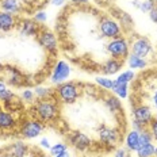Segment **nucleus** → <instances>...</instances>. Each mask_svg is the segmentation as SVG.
<instances>
[{"label":"nucleus","instance_id":"nucleus-36","mask_svg":"<svg viewBox=\"0 0 157 157\" xmlns=\"http://www.w3.org/2000/svg\"><path fill=\"white\" fill-rule=\"evenodd\" d=\"M149 19H150V22H152V23L157 25V4H156L152 10H150V12H149Z\"/></svg>","mask_w":157,"mask_h":157},{"label":"nucleus","instance_id":"nucleus-24","mask_svg":"<svg viewBox=\"0 0 157 157\" xmlns=\"http://www.w3.org/2000/svg\"><path fill=\"white\" fill-rule=\"evenodd\" d=\"M34 94L38 99H50L53 98L54 95V91L49 87H42V86H38L34 88Z\"/></svg>","mask_w":157,"mask_h":157},{"label":"nucleus","instance_id":"nucleus-16","mask_svg":"<svg viewBox=\"0 0 157 157\" xmlns=\"http://www.w3.org/2000/svg\"><path fill=\"white\" fill-rule=\"evenodd\" d=\"M16 126L15 118L7 111L0 110V130H12Z\"/></svg>","mask_w":157,"mask_h":157},{"label":"nucleus","instance_id":"nucleus-38","mask_svg":"<svg viewBox=\"0 0 157 157\" xmlns=\"http://www.w3.org/2000/svg\"><path fill=\"white\" fill-rule=\"evenodd\" d=\"M39 146H41L42 149H45V150H49L50 149V141H49V138H46V137H44V138L39 141Z\"/></svg>","mask_w":157,"mask_h":157},{"label":"nucleus","instance_id":"nucleus-5","mask_svg":"<svg viewBox=\"0 0 157 157\" xmlns=\"http://www.w3.org/2000/svg\"><path fill=\"white\" fill-rule=\"evenodd\" d=\"M99 31L102 34V37L109 38V39H114L118 37H122V29L121 25L118 23L115 19L113 18H103L100 19L99 23Z\"/></svg>","mask_w":157,"mask_h":157},{"label":"nucleus","instance_id":"nucleus-42","mask_svg":"<svg viewBox=\"0 0 157 157\" xmlns=\"http://www.w3.org/2000/svg\"><path fill=\"white\" fill-rule=\"evenodd\" d=\"M56 157H71V152H69V150H65L64 153H61V155H58Z\"/></svg>","mask_w":157,"mask_h":157},{"label":"nucleus","instance_id":"nucleus-1","mask_svg":"<svg viewBox=\"0 0 157 157\" xmlns=\"http://www.w3.org/2000/svg\"><path fill=\"white\" fill-rule=\"evenodd\" d=\"M35 113L41 122H52L57 119L60 114V107L53 99H39L35 103Z\"/></svg>","mask_w":157,"mask_h":157},{"label":"nucleus","instance_id":"nucleus-44","mask_svg":"<svg viewBox=\"0 0 157 157\" xmlns=\"http://www.w3.org/2000/svg\"><path fill=\"white\" fill-rule=\"evenodd\" d=\"M155 156L157 157V148H156V150H155Z\"/></svg>","mask_w":157,"mask_h":157},{"label":"nucleus","instance_id":"nucleus-8","mask_svg":"<svg viewBox=\"0 0 157 157\" xmlns=\"http://www.w3.org/2000/svg\"><path fill=\"white\" fill-rule=\"evenodd\" d=\"M37 38H38V44L44 49H46L48 52H50V53H56L57 52L58 41L54 33H52L49 30H41L38 33Z\"/></svg>","mask_w":157,"mask_h":157},{"label":"nucleus","instance_id":"nucleus-18","mask_svg":"<svg viewBox=\"0 0 157 157\" xmlns=\"http://www.w3.org/2000/svg\"><path fill=\"white\" fill-rule=\"evenodd\" d=\"M29 152V148L25 142L22 141H16L10 146V155L12 157H25Z\"/></svg>","mask_w":157,"mask_h":157},{"label":"nucleus","instance_id":"nucleus-14","mask_svg":"<svg viewBox=\"0 0 157 157\" xmlns=\"http://www.w3.org/2000/svg\"><path fill=\"white\" fill-rule=\"evenodd\" d=\"M15 25H16V19L14 15L4 11H0V31L7 33L12 30L15 27Z\"/></svg>","mask_w":157,"mask_h":157},{"label":"nucleus","instance_id":"nucleus-29","mask_svg":"<svg viewBox=\"0 0 157 157\" xmlns=\"http://www.w3.org/2000/svg\"><path fill=\"white\" fill-rule=\"evenodd\" d=\"M148 106L152 110H155L153 113L157 114V86H155L152 90H150V94H149V104H148Z\"/></svg>","mask_w":157,"mask_h":157},{"label":"nucleus","instance_id":"nucleus-7","mask_svg":"<svg viewBox=\"0 0 157 157\" xmlns=\"http://www.w3.org/2000/svg\"><path fill=\"white\" fill-rule=\"evenodd\" d=\"M153 52V46L150 41L145 37H138L136 38L130 45V54H134L137 57L146 58L148 56Z\"/></svg>","mask_w":157,"mask_h":157},{"label":"nucleus","instance_id":"nucleus-13","mask_svg":"<svg viewBox=\"0 0 157 157\" xmlns=\"http://www.w3.org/2000/svg\"><path fill=\"white\" fill-rule=\"evenodd\" d=\"M125 146L129 152H137V149L141 146L140 144V132L137 130H130L125 137Z\"/></svg>","mask_w":157,"mask_h":157},{"label":"nucleus","instance_id":"nucleus-28","mask_svg":"<svg viewBox=\"0 0 157 157\" xmlns=\"http://www.w3.org/2000/svg\"><path fill=\"white\" fill-rule=\"evenodd\" d=\"M95 81H96L98 86H100L102 88H104V90H107V91H111V90H113V87H114V80L107 78L104 76L96 77V80H95Z\"/></svg>","mask_w":157,"mask_h":157},{"label":"nucleus","instance_id":"nucleus-17","mask_svg":"<svg viewBox=\"0 0 157 157\" xmlns=\"http://www.w3.org/2000/svg\"><path fill=\"white\" fill-rule=\"evenodd\" d=\"M0 8L2 11L14 15L21 10V3L19 0H0Z\"/></svg>","mask_w":157,"mask_h":157},{"label":"nucleus","instance_id":"nucleus-31","mask_svg":"<svg viewBox=\"0 0 157 157\" xmlns=\"http://www.w3.org/2000/svg\"><path fill=\"white\" fill-rule=\"evenodd\" d=\"M148 130L152 134L153 140L157 141V117H153V119L150 121V123L148 125Z\"/></svg>","mask_w":157,"mask_h":157},{"label":"nucleus","instance_id":"nucleus-33","mask_svg":"<svg viewBox=\"0 0 157 157\" xmlns=\"http://www.w3.org/2000/svg\"><path fill=\"white\" fill-rule=\"evenodd\" d=\"M21 96H22V99H23L25 102H33L34 98H35V94H34V91L33 90H23L22 91V94H21Z\"/></svg>","mask_w":157,"mask_h":157},{"label":"nucleus","instance_id":"nucleus-3","mask_svg":"<svg viewBox=\"0 0 157 157\" xmlns=\"http://www.w3.org/2000/svg\"><path fill=\"white\" fill-rule=\"evenodd\" d=\"M58 99L65 104H73L78 98V88L75 83L71 81H65V83L60 84L56 90Z\"/></svg>","mask_w":157,"mask_h":157},{"label":"nucleus","instance_id":"nucleus-9","mask_svg":"<svg viewBox=\"0 0 157 157\" xmlns=\"http://www.w3.org/2000/svg\"><path fill=\"white\" fill-rule=\"evenodd\" d=\"M155 114H153V110L150 109L148 104H137V106L133 107V119L138 121L140 123H142L144 126L148 127V125L150 123V121L153 119Z\"/></svg>","mask_w":157,"mask_h":157},{"label":"nucleus","instance_id":"nucleus-26","mask_svg":"<svg viewBox=\"0 0 157 157\" xmlns=\"http://www.w3.org/2000/svg\"><path fill=\"white\" fill-rule=\"evenodd\" d=\"M65 150H68V145L64 142H57V144H53V145L50 146V149H49V153H50L52 157H56L58 155H61V153H64Z\"/></svg>","mask_w":157,"mask_h":157},{"label":"nucleus","instance_id":"nucleus-23","mask_svg":"<svg viewBox=\"0 0 157 157\" xmlns=\"http://www.w3.org/2000/svg\"><path fill=\"white\" fill-rule=\"evenodd\" d=\"M155 150H156V146L153 145L152 142L149 144H144L141 145L138 149H137V156L138 157H153L155 156Z\"/></svg>","mask_w":157,"mask_h":157},{"label":"nucleus","instance_id":"nucleus-41","mask_svg":"<svg viewBox=\"0 0 157 157\" xmlns=\"http://www.w3.org/2000/svg\"><path fill=\"white\" fill-rule=\"evenodd\" d=\"M75 4H78V6H83V4H87V3H90V0H75Z\"/></svg>","mask_w":157,"mask_h":157},{"label":"nucleus","instance_id":"nucleus-37","mask_svg":"<svg viewBox=\"0 0 157 157\" xmlns=\"http://www.w3.org/2000/svg\"><path fill=\"white\" fill-rule=\"evenodd\" d=\"M132 127H133V130H137V132H142L144 129H146V126H144L142 123H140L138 121H136V119L132 121Z\"/></svg>","mask_w":157,"mask_h":157},{"label":"nucleus","instance_id":"nucleus-35","mask_svg":"<svg viewBox=\"0 0 157 157\" xmlns=\"http://www.w3.org/2000/svg\"><path fill=\"white\" fill-rule=\"evenodd\" d=\"M114 157H132V156H130V152L126 148H119L115 150Z\"/></svg>","mask_w":157,"mask_h":157},{"label":"nucleus","instance_id":"nucleus-19","mask_svg":"<svg viewBox=\"0 0 157 157\" xmlns=\"http://www.w3.org/2000/svg\"><path fill=\"white\" fill-rule=\"evenodd\" d=\"M104 106L113 114H117L122 110V103H121L119 98H117L115 95H114V96H107L106 99H104Z\"/></svg>","mask_w":157,"mask_h":157},{"label":"nucleus","instance_id":"nucleus-32","mask_svg":"<svg viewBox=\"0 0 157 157\" xmlns=\"http://www.w3.org/2000/svg\"><path fill=\"white\" fill-rule=\"evenodd\" d=\"M34 21L37 22V23H45V22L48 21V12L46 11H37L34 14Z\"/></svg>","mask_w":157,"mask_h":157},{"label":"nucleus","instance_id":"nucleus-43","mask_svg":"<svg viewBox=\"0 0 157 157\" xmlns=\"http://www.w3.org/2000/svg\"><path fill=\"white\" fill-rule=\"evenodd\" d=\"M7 90V86H6V83H3V81H0V92H3V91Z\"/></svg>","mask_w":157,"mask_h":157},{"label":"nucleus","instance_id":"nucleus-22","mask_svg":"<svg viewBox=\"0 0 157 157\" xmlns=\"http://www.w3.org/2000/svg\"><path fill=\"white\" fill-rule=\"evenodd\" d=\"M113 94L119 99H126L129 96V84H122L114 80V87H113Z\"/></svg>","mask_w":157,"mask_h":157},{"label":"nucleus","instance_id":"nucleus-10","mask_svg":"<svg viewBox=\"0 0 157 157\" xmlns=\"http://www.w3.org/2000/svg\"><path fill=\"white\" fill-rule=\"evenodd\" d=\"M69 142H71V145L73 146L75 149L80 150V152H84V150H87L91 146V144H92L91 138L87 136V134L80 133V132L72 133L71 136H69Z\"/></svg>","mask_w":157,"mask_h":157},{"label":"nucleus","instance_id":"nucleus-40","mask_svg":"<svg viewBox=\"0 0 157 157\" xmlns=\"http://www.w3.org/2000/svg\"><path fill=\"white\" fill-rule=\"evenodd\" d=\"M65 3H67V0H50V4L53 7H63Z\"/></svg>","mask_w":157,"mask_h":157},{"label":"nucleus","instance_id":"nucleus-11","mask_svg":"<svg viewBox=\"0 0 157 157\" xmlns=\"http://www.w3.org/2000/svg\"><path fill=\"white\" fill-rule=\"evenodd\" d=\"M98 136H99L100 141L109 146L115 145L119 141V133L115 129H111V127L107 126H100L99 130H98Z\"/></svg>","mask_w":157,"mask_h":157},{"label":"nucleus","instance_id":"nucleus-6","mask_svg":"<svg viewBox=\"0 0 157 157\" xmlns=\"http://www.w3.org/2000/svg\"><path fill=\"white\" fill-rule=\"evenodd\" d=\"M45 126L39 119H29L21 127V136L25 140H34L39 137L44 132Z\"/></svg>","mask_w":157,"mask_h":157},{"label":"nucleus","instance_id":"nucleus-2","mask_svg":"<svg viewBox=\"0 0 157 157\" xmlns=\"http://www.w3.org/2000/svg\"><path fill=\"white\" fill-rule=\"evenodd\" d=\"M106 49L111 57L117 58V60L127 58L130 54V44L127 42V39L123 37L110 39V42L106 45Z\"/></svg>","mask_w":157,"mask_h":157},{"label":"nucleus","instance_id":"nucleus-25","mask_svg":"<svg viewBox=\"0 0 157 157\" xmlns=\"http://www.w3.org/2000/svg\"><path fill=\"white\" fill-rule=\"evenodd\" d=\"M134 78H136V73H134V71L127 69V71H123L122 73L118 75V77L115 78V81H118V83H122V84H129V83H132Z\"/></svg>","mask_w":157,"mask_h":157},{"label":"nucleus","instance_id":"nucleus-30","mask_svg":"<svg viewBox=\"0 0 157 157\" xmlns=\"http://www.w3.org/2000/svg\"><path fill=\"white\" fill-rule=\"evenodd\" d=\"M153 142V137L148 129H144L142 132H140V144L144 145V144H149Z\"/></svg>","mask_w":157,"mask_h":157},{"label":"nucleus","instance_id":"nucleus-21","mask_svg":"<svg viewBox=\"0 0 157 157\" xmlns=\"http://www.w3.org/2000/svg\"><path fill=\"white\" fill-rule=\"evenodd\" d=\"M127 67L132 71H138V69H144L146 67V60L141 57H137L134 54H129L127 57Z\"/></svg>","mask_w":157,"mask_h":157},{"label":"nucleus","instance_id":"nucleus-4","mask_svg":"<svg viewBox=\"0 0 157 157\" xmlns=\"http://www.w3.org/2000/svg\"><path fill=\"white\" fill-rule=\"evenodd\" d=\"M72 73V68L69 63H67L65 60H60L57 61L50 73V83L52 84H56V86H60V84L68 81Z\"/></svg>","mask_w":157,"mask_h":157},{"label":"nucleus","instance_id":"nucleus-20","mask_svg":"<svg viewBox=\"0 0 157 157\" xmlns=\"http://www.w3.org/2000/svg\"><path fill=\"white\" fill-rule=\"evenodd\" d=\"M6 72H7V81L12 86H21L25 81L22 73L19 71H16L15 68H7Z\"/></svg>","mask_w":157,"mask_h":157},{"label":"nucleus","instance_id":"nucleus-45","mask_svg":"<svg viewBox=\"0 0 157 157\" xmlns=\"http://www.w3.org/2000/svg\"><path fill=\"white\" fill-rule=\"evenodd\" d=\"M67 2H75V0H67Z\"/></svg>","mask_w":157,"mask_h":157},{"label":"nucleus","instance_id":"nucleus-39","mask_svg":"<svg viewBox=\"0 0 157 157\" xmlns=\"http://www.w3.org/2000/svg\"><path fill=\"white\" fill-rule=\"evenodd\" d=\"M121 21H122V25H127V26H130L133 23V19L130 18L129 14H122V16H121Z\"/></svg>","mask_w":157,"mask_h":157},{"label":"nucleus","instance_id":"nucleus-12","mask_svg":"<svg viewBox=\"0 0 157 157\" xmlns=\"http://www.w3.org/2000/svg\"><path fill=\"white\" fill-rule=\"evenodd\" d=\"M19 33L25 37H34V35H38L39 26L34 19H25L19 25Z\"/></svg>","mask_w":157,"mask_h":157},{"label":"nucleus","instance_id":"nucleus-46","mask_svg":"<svg viewBox=\"0 0 157 157\" xmlns=\"http://www.w3.org/2000/svg\"><path fill=\"white\" fill-rule=\"evenodd\" d=\"M156 50H157V44H156Z\"/></svg>","mask_w":157,"mask_h":157},{"label":"nucleus","instance_id":"nucleus-15","mask_svg":"<svg viewBox=\"0 0 157 157\" xmlns=\"http://www.w3.org/2000/svg\"><path fill=\"white\" fill-rule=\"evenodd\" d=\"M122 65H123V63L121 60L110 58V60H107L106 63L102 65V72L104 75H110L111 76V75H115L122 69Z\"/></svg>","mask_w":157,"mask_h":157},{"label":"nucleus","instance_id":"nucleus-27","mask_svg":"<svg viewBox=\"0 0 157 157\" xmlns=\"http://www.w3.org/2000/svg\"><path fill=\"white\" fill-rule=\"evenodd\" d=\"M155 6H156L155 0H141V2H138V4H137V8H138L141 12L149 14L150 10L155 7Z\"/></svg>","mask_w":157,"mask_h":157},{"label":"nucleus","instance_id":"nucleus-34","mask_svg":"<svg viewBox=\"0 0 157 157\" xmlns=\"http://www.w3.org/2000/svg\"><path fill=\"white\" fill-rule=\"evenodd\" d=\"M14 99V92H12L11 90H6L3 91V92H0V100H3V102H10V100Z\"/></svg>","mask_w":157,"mask_h":157}]
</instances>
